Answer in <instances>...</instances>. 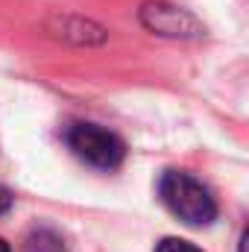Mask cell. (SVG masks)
Masks as SVG:
<instances>
[{
  "label": "cell",
  "mask_w": 249,
  "mask_h": 252,
  "mask_svg": "<svg viewBox=\"0 0 249 252\" xmlns=\"http://www.w3.org/2000/svg\"><path fill=\"white\" fill-rule=\"evenodd\" d=\"M138 18H141V24H144L150 32L164 35V38H199V35L205 32L202 24H199L190 12L173 6V3H161V0L144 3L141 12H138Z\"/></svg>",
  "instance_id": "cell-3"
},
{
  "label": "cell",
  "mask_w": 249,
  "mask_h": 252,
  "mask_svg": "<svg viewBox=\"0 0 249 252\" xmlns=\"http://www.w3.org/2000/svg\"><path fill=\"white\" fill-rule=\"evenodd\" d=\"M27 252H64L62 238L50 229H35L27 238Z\"/></svg>",
  "instance_id": "cell-4"
},
{
  "label": "cell",
  "mask_w": 249,
  "mask_h": 252,
  "mask_svg": "<svg viewBox=\"0 0 249 252\" xmlns=\"http://www.w3.org/2000/svg\"><path fill=\"white\" fill-rule=\"evenodd\" d=\"M0 252H12V250H9V244H6L3 238H0Z\"/></svg>",
  "instance_id": "cell-8"
},
{
  "label": "cell",
  "mask_w": 249,
  "mask_h": 252,
  "mask_svg": "<svg viewBox=\"0 0 249 252\" xmlns=\"http://www.w3.org/2000/svg\"><path fill=\"white\" fill-rule=\"evenodd\" d=\"M156 252H202V250L193 247L190 241H182V238H164L161 244H156Z\"/></svg>",
  "instance_id": "cell-5"
},
{
  "label": "cell",
  "mask_w": 249,
  "mask_h": 252,
  "mask_svg": "<svg viewBox=\"0 0 249 252\" xmlns=\"http://www.w3.org/2000/svg\"><path fill=\"white\" fill-rule=\"evenodd\" d=\"M238 252H249V226H247V232H244V238H241V247H238Z\"/></svg>",
  "instance_id": "cell-7"
},
{
  "label": "cell",
  "mask_w": 249,
  "mask_h": 252,
  "mask_svg": "<svg viewBox=\"0 0 249 252\" xmlns=\"http://www.w3.org/2000/svg\"><path fill=\"white\" fill-rule=\"evenodd\" d=\"M67 147L73 156L97 170H115L121 167L126 156V144L109 129L97 124H73L67 129Z\"/></svg>",
  "instance_id": "cell-2"
},
{
  "label": "cell",
  "mask_w": 249,
  "mask_h": 252,
  "mask_svg": "<svg viewBox=\"0 0 249 252\" xmlns=\"http://www.w3.org/2000/svg\"><path fill=\"white\" fill-rule=\"evenodd\" d=\"M158 196L187 226H211L217 220V202L211 190L185 170H167L158 182Z\"/></svg>",
  "instance_id": "cell-1"
},
{
  "label": "cell",
  "mask_w": 249,
  "mask_h": 252,
  "mask_svg": "<svg viewBox=\"0 0 249 252\" xmlns=\"http://www.w3.org/2000/svg\"><path fill=\"white\" fill-rule=\"evenodd\" d=\"M12 202H15V196H12V190H9V188H3V185H0V214H6V211L12 208Z\"/></svg>",
  "instance_id": "cell-6"
}]
</instances>
